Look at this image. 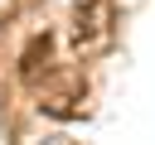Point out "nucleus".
<instances>
[{"label": "nucleus", "instance_id": "obj_2", "mask_svg": "<svg viewBox=\"0 0 155 145\" xmlns=\"http://www.w3.org/2000/svg\"><path fill=\"white\" fill-rule=\"evenodd\" d=\"M48 53H53V39H48V34H34V39H29V48L19 53V77H24V82H34V77H39V68L48 63Z\"/></svg>", "mask_w": 155, "mask_h": 145}, {"label": "nucleus", "instance_id": "obj_1", "mask_svg": "<svg viewBox=\"0 0 155 145\" xmlns=\"http://www.w3.org/2000/svg\"><path fill=\"white\" fill-rule=\"evenodd\" d=\"M107 19H111V5H107V0L82 5V10H78V44H87V39H107Z\"/></svg>", "mask_w": 155, "mask_h": 145}]
</instances>
